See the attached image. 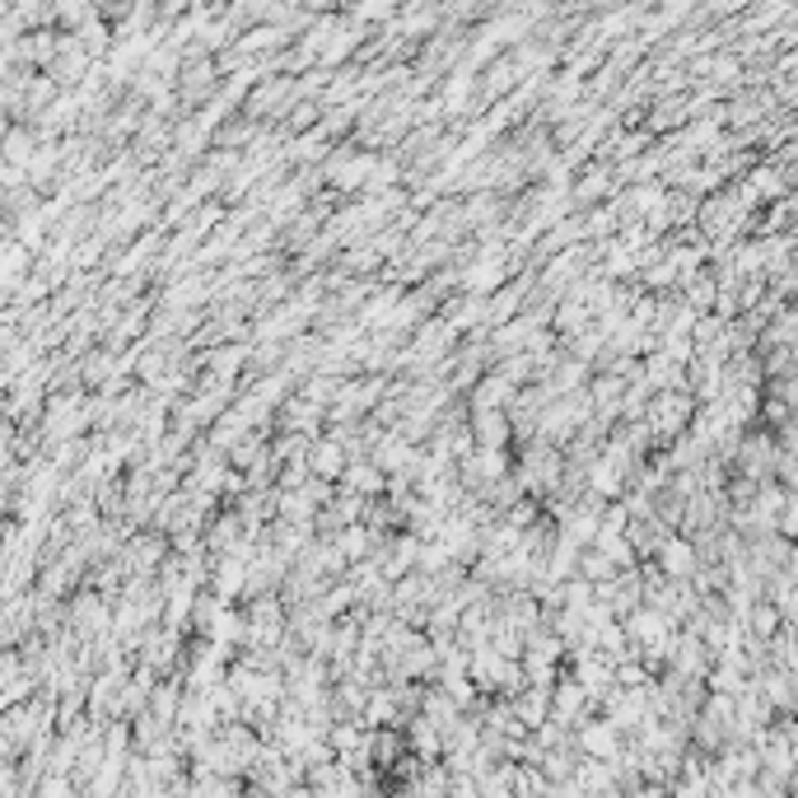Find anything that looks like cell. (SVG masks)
I'll return each mask as SVG.
<instances>
[{"label": "cell", "mask_w": 798, "mask_h": 798, "mask_svg": "<svg viewBox=\"0 0 798 798\" xmlns=\"http://www.w3.org/2000/svg\"><path fill=\"white\" fill-rule=\"evenodd\" d=\"M691 412H696V402H691L687 387H658V393H649L640 416L649 421L654 440H677L681 430L691 425Z\"/></svg>", "instance_id": "6da1fadb"}, {"label": "cell", "mask_w": 798, "mask_h": 798, "mask_svg": "<svg viewBox=\"0 0 798 798\" xmlns=\"http://www.w3.org/2000/svg\"><path fill=\"white\" fill-rule=\"evenodd\" d=\"M374 150H360V145H336L327 150L323 159V178L332 182V192H351V188H364L374 173Z\"/></svg>", "instance_id": "7a4b0ae2"}, {"label": "cell", "mask_w": 798, "mask_h": 798, "mask_svg": "<svg viewBox=\"0 0 798 798\" xmlns=\"http://www.w3.org/2000/svg\"><path fill=\"white\" fill-rule=\"evenodd\" d=\"M593 705H598V700H593V696L579 687L575 677H569V673L560 677V673H556V681H552V710H546V719H560V724H584V719L593 715Z\"/></svg>", "instance_id": "3957f363"}, {"label": "cell", "mask_w": 798, "mask_h": 798, "mask_svg": "<svg viewBox=\"0 0 798 798\" xmlns=\"http://www.w3.org/2000/svg\"><path fill=\"white\" fill-rule=\"evenodd\" d=\"M658 575H668V579H696V542L681 533V537H664V546H658Z\"/></svg>", "instance_id": "277c9868"}, {"label": "cell", "mask_w": 798, "mask_h": 798, "mask_svg": "<svg viewBox=\"0 0 798 798\" xmlns=\"http://www.w3.org/2000/svg\"><path fill=\"white\" fill-rule=\"evenodd\" d=\"M579 751L584 757H598V761H612L622 751V728L612 724V719H584L579 724Z\"/></svg>", "instance_id": "5b68a950"}, {"label": "cell", "mask_w": 798, "mask_h": 798, "mask_svg": "<svg viewBox=\"0 0 798 798\" xmlns=\"http://www.w3.org/2000/svg\"><path fill=\"white\" fill-rule=\"evenodd\" d=\"M346 463H351V453H346V444H341L336 435L313 440L309 453H304V467H309L313 476H323V482H336V476L346 472Z\"/></svg>", "instance_id": "8992f818"}, {"label": "cell", "mask_w": 798, "mask_h": 798, "mask_svg": "<svg viewBox=\"0 0 798 798\" xmlns=\"http://www.w3.org/2000/svg\"><path fill=\"white\" fill-rule=\"evenodd\" d=\"M505 281H509V266H505V257H499V253H482V262H472L458 276V285L467 294H495Z\"/></svg>", "instance_id": "52a82bcc"}, {"label": "cell", "mask_w": 798, "mask_h": 798, "mask_svg": "<svg viewBox=\"0 0 798 798\" xmlns=\"http://www.w3.org/2000/svg\"><path fill=\"white\" fill-rule=\"evenodd\" d=\"M336 486H346V491H355V495H364V499H378V495L387 491V472H383L378 463H370V458H351L346 472L336 476Z\"/></svg>", "instance_id": "ba28073f"}, {"label": "cell", "mask_w": 798, "mask_h": 798, "mask_svg": "<svg viewBox=\"0 0 798 798\" xmlns=\"http://www.w3.org/2000/svg\"><path fill=\"white\" fill-rule=\"evenodd\" d=\"M472 444H491V448H509L514 425L505 416V406H491V412H476V425H467Z\"/></svg>", "instance_id": "9c48e42d"}, {"label": "cell", "mask_w": 798, "mask_h": 798, "mask_svg": "<svg viewBox=\"0 0 798 798\" xmlns=\"http://www.w3.org/2000/svg\"><path fill=\"white\" fill-rule=\"evenodd\" d=\"M243 579H248V560H243V556H220V560H215V575H206L211 593H220L224 603L243 598Z\"/></svg>", "instance_id": "30bf717a"}, {"label": "cell", "mask_w": 798, "mask_h": 798, "mask_svg": "<svg viewBox=\"0 0 798 798\" xmlns=\"http://www.w3.org/2000/svg\"><path fill=\"white\" fill-rule=\"evenodd\" d=\"M518 393V383H509L505 374H486L472 387V412H491V406H509Z\"/></svg>", "instance_id": "8fae6325"}, {"label": "cell", "mask_w": 798, "mask_h": 798, "mask_svg": "<svg viewBox=\"0 0 798 798\" xmlns=\"http://www.w3.org/2000/svg\"><path fill=\"white\" fill-rule=\"evenodd\" d=\"M332 546L341 552V560H364L374 552V537H370V528H364V523H341V528L332 533Z\"/></svg>", "instance_id": "7c38bea8"}, {"label": "cell", "mask_w": 798, "mask_h": 798, "mask_svg": "<svg viewBox=\"0 0 798 798\" xmlns=\"http://www.w3.org/2000/svg\"><path fill=\"white\" fill-rule=\"evenodd\" d=\"M201 364L211 370V378H215V383L230 387V383H234V374L248 364V351H243V346H215L211 355H201Z\"/></svg>", "instance_id": "4fadbf2b"}, {"label": "cell", "mask_w": 798, "mask_h": 798, "mask_svg": "<svg viewBox=\"0 0 798 798\" xmlns=\"http://www.w3.org/2000/svg\"><path fill=\"white\" fill-rule=\"evenodd\" d=\"M598 196H607L612 201V169L607 164H598V169H588L584 178H575V188H569V201H598Z\"/></svg>", "instance_id": "5bb4252c"}, {"label": "cell", "mask_w": 798, "mask_h": 798, "mask_svg": "<svg viewBox=\"0 0 798 798\" xmlns=\"http://www.w3.org/2000/svg\"><path fill=\"white\" fill-rule=\"evenodd\" d=\"M584 327H593V309L569 294V300L556 309V332H560V336H579Z\"/></svg>", "instance_id": "9a60e30c"}, {"label": "cell", "mask_w": 798, "mask_h": 798, "mask_svg": "<svg viewBox=\"0 0 798 798\" xmlns=\"http://www.w3.org/2000/svg\"><path fill=\"white\" fill-rule=\"evenodd\" d=\"M317 421H323V406H313L309 397H294L285 406V430H300V435H317Z\"/></svg>", "instance_id": "2e32d148"}, {"label": "cell", "mask_w": 798, "mask_h": 798, "mask_svg": "<svg viewBox=\"0 0 798 798\" xmlns=\"http://www.w3.org/2000/svg\"><path fill=\"white\" fill-rule=\"evenodd\" d=\"M397 10H402V0H355V6H351V19L370 29V24H383V19H393Z\"/></svg>", "instance_id": "e0dca14e"}, {"label": "cell", "mask_w": 798, "mask_h": 798, "mask_svg": "<svg viewBox=\"0 0 798 798\" xmlns=\"http://www.w3.org/2000/svg\"><path fill=\"white\" fill-rule=\"evenodd\" d=\"M29 154H33V135L29 131H10L6 135V159L10 164H29Z\"/></svg>", "instance_id": "ac0fdd59"}, {"label": "cell", "mask_w": 798, "mask_h": 798, "mask_svg": "<svg viewBox=\"0 0 798 798\" xmlns=\"http://www.w3.org/2000/svg\"><path fill=\"white\" fill-rule=\"evenodd\" d=\"M178 700H182V691L173 687V681H169V687H159L154 691V715L164 719V724H173L178 719Z\"/></svg>", "instance_id": "d6986e66"}]
</instances>
